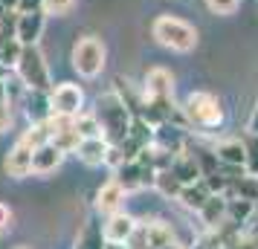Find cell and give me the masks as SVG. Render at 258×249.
I'll use <instances>...</instances> for the list:
<instances>
[{
    "instance_id": "5bb4252c",
    "label": "cell",
    "mask_w": 258,
    "mask_h": 249,
    "mask_svg": "<svg viewBox=\"0 0 258 249\" xmlns=\"http://www.w3.org/2000/svg\"><path fill=\"white\" fill-rule=\"evenodd\" d=\"M140 229H142V235H145V246H148V249H160L163 243L174 240V229H171V223L163 220V217L140 220Z\"/></svg>"
},
{
    "instance_id": "4316f807",
    "label": "cell",
    "mask_w": 258,
    "mask_h": 249,
    "mask_svg": "<svg viewBox=\"0 0 258 249\" xmlns=\"http://www.w3.org/2000/svg\"><path fill=\"white\" fill-rule=\"evenodd\" d=\"M21 139H24V142H29L32 148L49 142V125H47V122H29V128L21 133Z\"/></svg>"
},
{
    "instance_id": "d6a6232c",
    "label": "cell",
    "mask_w": 258,
    "mask_h": 249,
    "mask_svg": "<svg viewBox=\"0 0 258 249\" xmlns=\"http://www.w3.org/2000/svg\"><path fill=\"white\" fill-rule=\"evenodd\" d=\"M246 133H258V105L252 107V113H249V122H246Z\"/></svg>"
},
{
    "instance_id": "836d02e7",
    "label": "cell",
    "mask_w": 258,
    "mask_h": 249,
    "mask_svg": "<svg viewBox=\"0 0 258 249\" xmlns=\"http://www.w3.org/2000/svg\"><path fill=\"white\" fill-rule=\"evenodd\" d=\"M160 249H188V246L183 243V240H177V237H174V240H168V243H163Z\"/></svg>"
},
{
    "instance_id": "4fadbf2b",
    "label": "cell",
    "mask_w": 258,
    "mask_h": 249,
    "mask_svg": "<svg viewBox=\"0 0 258 249\" xmlns=\"http://www.w3.org/2000/svg\"><path fill=\"white\" fill-rule=\"evenodd\" d=\"M107 148H110V142H107L105 136H87V139H82V142H79L76 154H79V159H82L84 165L99 168V165H105Z\"/></svg>"
},
{
    "instance_id": "f1b7e54d",
    "label": "cell",
    "mask_w": 258,
    "mask_h": 249,
    "mask_svg": "<svg viewBox=\"0 0 258 249\" xmlns=\"http://www.w3.org/2000/svg\"><path fill=\"white\" fill-rule=\"evenodd\" d=\"M41 6L47 15H67L76 6V0H41Z\"/></svg>"
},
{
    "instance_id": "e0dca14e",
    "label": "cell",
    "mask_w": 258,
    "mask_h": 249,
    "mask_svg": "<svg viewBox=\"0 0 258 249\" xmlns=\"http://www.w3.org/2000/svg\"><path fill=\"white\" fill-rule=\"evenodd\" d=\"M105 232H102V223L96 217H87L76 235V246L73 249H105Z\"/></svg>"
},
{
    "instance_id": "8fae6325",
    "label": "cell",
    "mask_w": 258,
    "mask_h": 249,
    "mask_svg": "<svg viewBox=\"0 0 258 249\" xmlns=\"http://www.w3.org/2000/svg\"><path fill=\"white\" fill-rule=\"evenodd\" d=\"M64 156L67 154H64L55 142L38 145L35 151H32V174L47 177V174H52V171H58V168L64 165Z\"/></svg>"
},
{
    "instance_id": "1f68e13d",
    "label": "cell",
    "mask_w": 258,
    "mask_h": 249,
    "mask_svg": "<svg viewBox=\"0 0 258 249\" xmlns=\"http://www.w3.org/2000/svg\"><path fill=\"white\" fill-rule=\"evenodd\" d=\"M35 9H44L41 0H18V12H35Z\"/></svg>"
},
{
    "instance_id": "603a6c76",
    "label": "cell",
    "mask_w": 258,
    "mask_h": 249,
    "mask_svg": "<svg viewBox=\"0 0 258 249\" xmlns=\"http://www.w3.org/2000/svg\"><path fill=\"white\" fill-rule=\"evenodd\" d=\"M15 122V99L9 93V78H0V133H6Z\"/></svg>"
},
{
    "instance_id": "d4e9b609",
    "label": "cell",
    "mask_w": 258,
    "mask_h": 249,
    "mask_svg": "<svg viewBox=\"0 0 258 249\" xmlns=\"http://www.w3.org/2000/svg\"><path fill=\"white\" fill-rule=\"evenodd\" d=\"M154 189L160 191L163 197H168V200H177V194H180V189H183V183L171 174V168H163V171H157V177H154Z\"/></svg>"
},
{
    "instance_id": "e575fe53",
    "label": "cell",
    "mask_w": 258,
    "mask_h": 249,
    "mask_svg": "<svg viewBox=\"0 0 258 249\" xmlns=\"http://www.w3.org/2000/svg\"><path fill=\"white\" fill-rule=\"evenodd\" d=\"M0 6H3L6 12H18V0H0Z\"/></svg>"
},
{
    "instance_id": "ac0fdd59",
    "label": "cell",
    "mask_w": 258,
    "mask_h": 249,
    "mask_svg": "<svg viewBox=\"0 0 258 249\" xmlns=\"http://www.w3.org/2000/svg\"><path fill=\"white\" fill-rule=\"evenodd\" d=\"M212 197L209 186L203 183V180H198V183H188V186H183L180 189V194H177V203L183 206V209H188V212H200V206Z\"/></svg>"
},
{
    "instance_id": "4dcf8cb0",
    "label": "cell",
    "mask_w": 258,
    "mask_h": 249,
    "mask_svg": "<svg viewBox=\"0 0 258 249\" xmlns=\"http://www.w3.org/2000/svg\"><path fill=\"white\" fill-rule=\"evenodd\" d=\"M12 229V209L6 203H0V235Z\"/></svg>"
},
{
    "instance_id": "7402d4cb",
    "label": "cell",
    "mask_w": 258,
    "mask_h": 249,
    "mask_svg": "<svg viewBox=\"0 0 258 249\" xmlns=\"http://www.w3.org/2000/svg\"><path fill=\"white\" fill-rule=\"evenodd\" d=\"M255 214V203L252 200H241V197H226V217L238 226H246Z\"/></svg>"
},
{
    "instance_id": "7a4b0ae2",
    "label": "cell",
    "mask_w": 258,
    "mask_h": 249,
    "mask_svg": "<svg viewBox=\"0 0 258 249\" xmlns=\"http://www.w3.org/2000/svg\"><path fill=\"white\" fill-rule=\"evenodd\" d=\"M183 119H186V125H191V128L215 131V128L223 125L226 113H223V105H221L218 96L206 93V90H195L183 102Z\"/></svg>"
},
{
    "instance_id": "d590c367",
    "label": "cell",
    "mask_w": 258,
    "mask_h": 249,
    "mask_svg": "<svg viewBox=\"0 0 258 249\" xmlns=\"http://www.w3.org/2000/svg\"><path fill=\"white\" fill-rule=\"evenodd\" d=\"M105 249H131V246H128V243H110V240H107Z\"/></svg>"
},
{
    "instance_id": "83f0119b",
    "label": "cell",
    "mask_w": 258,
    "mask_h": 249,
    "mask_svg": "<svg viewBox=\"0 0 258 249\" xmlns=\"http://www.w3.org/2000/svg\"><path fill=\"white\" fill-rule=\"evenodd\" d=\"M21 49H24V44L12 35L3 47H0V64L9 67V70H15V64H18V58H21Z\"/></svg>"
},
{
    "instance_id": "277c9868",
    "label": "cell",
    "mask_w": 258,
    "mask_h": 249,
    "mask_svg": "<svg viewBox=\"0 0 258 249\" xmlns=\"http://www.w3.org/2000/svg\"><path fill=\"white\" fill-rule=\"evenodd\" d=\"M142 99L154 105L168 122L174 119V75L163 67H151L145 72V84H142Z\"/></svg>"
},
{
    "instance_id": "74e56055",
    "label": "cell",
    "mask_w": 258,
    "mask_h": 249,
    "mask_svg": "<svg viewBox=\"0 0 258 249\" xmlns=\"http://www.w3.org/2000/svg\"><path fill=\"white\" fill-rule=\"evenodd\" d=\"M188 249H191V246H188ZM195 249H209V246H206L203 240H198V243H195Z\"/></svg>"
},
{
    "instance_id": "52a82bcc",
    "label": "cell",
    "mask_w": 258,
    "mask_h": 249,
    "mask_svg": "<svg viewBox=\"0 0 258 249\" xmlns=\"http://www.w3.org/2000/svg\"><path fill=\"white\" fill-rule=\"evenodd\" d=\"M49 107L58 116H76L79 110H84V90L79 84H70V81L55 84L49 90Z\"/></svg>"
},
{
    "instance_id": "6da1fadb",
    "label": "cell",
    "mask_w": 258,
    "mask_h": 249,
    "mask_svg": "<svg viewBox=\"0 0 258 249\" xmlns=\"http://www.w3.org/2000/svg\"><path fill=\"white\" fill-rule=\"evenodd\" d=\"M96 116L102 122V136H105L110 145H119L128 136L134 113H131V107L125 105V99H122L116 90H110V93L96 99Z\"/></svg>"
},
{
    "instance_id": "f35d334b",
    "label": "cell",
    "mask_w": 258,
    "mask_h": 249,
    "mask_svg": "<svg viewBox=\"0 0 258 249\" xmlns=\"http://www.w3.org/2000/svg\"><path fill=\"white\" fill-rule=\"evenodd\" d=\"M3 18H6V9H3V6H0V21H3Z\"/></svg>"
},
{
    "instance_id": "44dd1931",
    "label": "cell",
    "mask_w": 258,
    "mask_h": 249,
    "mask_svg": "<svg viewBox=\"0 0 258 249\" xmlns=\"http://www.w3.org/2000/svg\"><path fill=\"white\" fill-rule=\"evenodd\" d=\"M198 214H200V220H203L206 229H215L221 220H226V197L223 194H212L209 200L200 206Z\"/></svg>"
},
{
    "instance_id": "9c48e42d",
    "label": "cell",
    "mask_w": 258,
    "mask_h": 249,
    "mask_svg": "<svg viewBox=\"0 0 258 249\" xmlns=\"http://www.w3.org/2000/svg\"><path fill=\"white\" fill-rule=\"evenodd\" d=\"M137 226H140V220L134 214H128L125 209H119L113 214H105L102 232H105V240H110V243H128L131 235L137 232Z\"/></svg>"
},
{
    "instance_id": "8992f818",
    "label": "cell",
    "mask_w": 258,
    "mask_h": 249,
    "mask_svg": "<svg viewBox=\"0 0 258 249\" xmlns=\"http://www.w3.org/2000/svg\"><path fill=\"white\" fill-rule=\"evenodd\" d=\"M105 58H107L105 44L93 35L82 38V41L73 47V67H76L79 75H84V78H96L99 72L105 70Z\"/></svg>"
},
{
    "instance_id": "2e32d148",
    "label": "cell",
    "mask_w": 258,
    "mask_h": 249,
    "mask_svg": "<svg viewBox=\"0 0 258 249\" xmlns=\"http://www.w3.org/2000/svg\"><path fill=\"white\" fill-rule=\"evenodd\" d=\"M171 174H174L183 186H188V183H198V180H203V171H200L198 159L188 154V151H183V154H177L174 159H171Z\"/></svg>"
},
{
    "instance_id": "ab89813d",
    "label": "cell",
    "mask_w": 258,
    "mask_h": 249,
    "mask_svg": "<svg viewBox=\"0 0 258 249\" xmlns=\"http://www.w3.org/2000/svg\"><path fill=\"white\" fill-rule=\"evenodd\" d=\"M18 249H26V246H18Z\"/></svg>"
},
{
    "instance_id": "d6986e66",
    "label": "cell",
    "mask_w": 258,
    "mask_h": 249,
    "mask_svg": "<svg viewBox=\"0 0 258 249\" xmlns=\"http://www.w3.org/2000/svg\"><path fill=\"white\" fill-rule=\"evenodd\" d=\"M24 110L29 122H47L52 107H49V93H41V90H26L24 96Z\"/></svg>"
},
{
    "instance_id": "ffe728a7",
    "label": "cell",
    "mask_w": 258,
    "mask_h": 249,
    "mask_svg": "<svg viewBox=\"0 0 258 249\" xmlns=\"http://www.w3.org/2000/svg\"><path fill=\"white\" fill-rule=\"evenodd\" d=\"M223 197H241V200H252L258 206V177L255 174H241V177L229 180Z\"/></svg>"
},
{
    "instance_id": "7c38bea8",
    "label": "cell",
    "mask_w": 258,
    "mask_h": 249,
    "mask_svg": "<svg viewBox=\"0 0 258 249\" xmlns=\"http://www.w3.org/2000/svg\"><path fill=\"white\" fill-rule=\"evenodd\" d=\"M125 197H128V191H125L116 180L110 177L107 183H102V186H99V191H96L93 209L99 214H113V212H119V209L125 206Z\"/></svg>"
},
{
    "instance_id": "8d00e7d4",
    "label": "cell",
    "mask_w": 258,
    "mask_h": 249,
    "mask_svg": "<svg viewBox=\"0 0 258 249\" xmlns=\"http://www.w3.org/2000/svg\"><path fill=\"white\" fill-rule=\"evenodd\" d=\"M9 72H12L9 67H3V64H0V78H9Z\"/></svg>"
},
{
    "instance_id": "ba28073f",
    "label": "cell",
    "mask_w": 258,
    "mask_h": 249,
    "mask_svg": "<svg viewBox=\"0 0 258 249\" xmlns=\"http://www.w3.org/2000/svg\"><path fill=\"white\" fill-rule=\"evenodd\" d=\"M44 26H47V12H44V9H35V12H15V38H18L24 47H32V44L41 41Z\"/></svg>"
},
{
    "instance_id": "5b68a950",
    "label": "cell",
    "mask_w": 258,
    "mask_h": 249,
    "mask_svg": "<svg viewBox=\"0 0 258 249\" xmlns=\"http://www.w3.org/2000/svg\"><path fill=\"white\" fill-rule=\"evenodd\" d=\"M15 72L24 84L26 90H41V93H49L52 90V78H49V67L44 52L38 49V44L21 49V58L15 64Z\"/></svg>"
},
{
    "instance_id": "9a60e30c",
    "label": "cell",
    "mask_w": 258,
    "mask_h": 249,
    "mask_svg": "<svg viewBox=\"0 0 258 249\" xmlns=\"http://www.w3.org/2000/svg\"><path fill=\"white\" fill-rule=\"evenodd\" d=\"M215 156H218V162L221 165H229V168H244V139L241 136H229V139H221V142L212 148Z\"/></svg>"
},
{
    "instance_id": "30bf717a",
    "label": "cell",
    "mask_w": 258,
    "mask_h": 249,
    "mask_svg": "<svg viewBox=\"0 0 258 249\" xmlns=\"http://www.w3.org/2000/svg\"><path fill=\"white\" fill-rule=\"evenodd\" d=\"M32 145L24 142L21 136H18V142L6 151V159H3V171L9 174L12 180H24L32 174Z\"/></svg>"
},
{
    "instance_id": "f546056e",
    "label": "cell",
    "mask_w": 258,
    "mask_h": 249,
    "mask_svg": "<svg viewBox=\"0 0 258 249\" xmlns=\"http://www.w3.org/2000/svg\"><path fill=\"white\" fill-rule=\"evenodd\" d=\"M238 3L241 0H206V6H209L215 15H232L238 9Z\"/></svg>"
},
{
    "instance_id": "cb8c5ba5",
    "label": "cell",
    "mask_w": 258,
    "mask_h": 249,
    "mask_svg": "<svg viewBox=\"0 0 258 249\" xmlns=\"http://www.w3.org/2000/svg\"><path fill=\"white\" fill-rule=\"evenodd\" d=\"M73 125H76V131H79L82 139H87V136H102V122L96 116V110H79L73 116Z\"/></svg>"
},
{
    "instance_id": "3957f363",
    "label": "cell",
    "mask_w": 258,
    "mask_h": 249,
    "mask_svg": "<svg viewBox=\"0 0 258 249\" xmlns=\"http://www.w3.org/2000/svg\"><path fill=\"white\" fill-rule=\"evenodd\" d=\"M154 38L171 52H191L198 47V29L186 21H180L174 15H160L151 26Z\"/></svg>"
},
{
    "instance_id": "484cf974",
    "label": "cell",
    "mask_w": 258,
    "mask_h": 249,
    "mask_svg": "<svg viewBox=\"0 0 258 249\" xmlns=\"http://www.w3.org/2000/svg\"><path fill=\"white\" fill-rule=\"evenodd\" d=\"M244 154H246V159H244V168H246V174H255L258 177V133H246L244 131Z\"/></svg>"
}]
</instances>
